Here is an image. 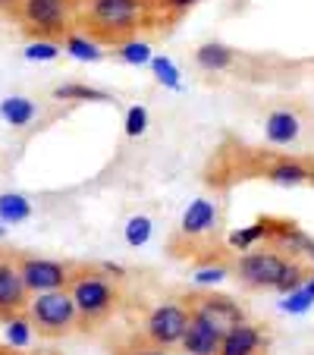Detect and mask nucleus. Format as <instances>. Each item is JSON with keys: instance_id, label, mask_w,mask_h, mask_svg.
<instances>
[{"instance_id": "nucleus-30", "label": "nucleus", "mask_w": 314, "mask_h": 355, "mask_svg": "<svg viewBox=\"0 0 314 355\" xmlns=\"http://www.w3.org/2000/svg\"><path fill=\"white\" fill-rule=\"evenodd\" d=\"M120 355H170V352L164 346H154V343H148V340H139V343L123 349Z\"/></svg>"}, {"instance_id": "nucleus-28", "label": "nucleus", "mask_w": 314, "mask_h": 355, "mask_svg": "<svg viewBox=\"0 0 314 355\" xmlns=\"http://www.w3.org/2000/svg\"><path fill=\"white\" fill-rule=\"evenodd\" d=\"M233 274V268L223 261H207V264H198L192 274V283L195 286H217V283H223L227 277Z\"/></svg>"}, {"instance_id": "nucleus-2", "label": "nucleus", "mask_w": 314, "mask_h": 355, "mask_svg": "<svg viewBox=\"0 0 314 355\" xmlns=\"http://www.w3.org/2000/svg\"><path fill=\"white\" fill-rule=\"evenodd\" d=\"M233 274L248 289H277V293H289L308 280L305 264L283 255V248H248L236 258Z\"/></svg>"}, {"instance_id": "nucleus-5", "label": "nucleus", "mask_w": 314, "mask_h": 355, "mask_svg": "<svg viewBox=\"0 0 314 355\" xmlns=\"http://www.w3.org/2000/svg\"><path fill=\"white\" fill-rule=\"evenodd\" d=\"M28 318L41 336H67L79 327V311L69 295V289H51V293H35L28 299Z\"/></svg>"}, {"instance_id": "nucleus-27", "label": "nucleus", "mask_w": 314, "mask_h": 355, "mask_svg": "<svg viewBox=\"0 0 314 355\" xmlns=\"http://www.w3.org/2000/svg\"><path fill=\"white\" fill-rule=\"evenodd\" d=\"M314 305V293L302 283V286L289 289V293H283V302H280V311L283 315H305L308 309Z\"/></svg>"}, {"instance_id": "nucleus-32", "label": "nucleus", "mask_w": 314, "mask_h": 355, "mask_svg": "<svg viewBox=\"0 0 314 355\" xmlns=\"http://www.w3.org/2000/svg\"><path fill=\"white\" fill-rule=\"evenodd\" d=\"M0 7H19V0H0Z\"/></svg>"}, {"instance_id": "nucleus-10", "label": "nucleus", "mask_w": 314, "mask_h": 355, "mask_svg": "<svg viewBox=\"0 0 314 355\" xmlns=\"http://www.w3.org/2000/svg\"><path fill=\"white\" fill-rule=\"evenodd\" d=\"M220 340H223V330L217 327L211 318L192 311V321H189V330H186V336H182L180 346H182V352L186 355H217Z\"/></svg>"}, {"instance_id": "nucleus-11", "label": "nucleus", "mask_w": 314, "mask_h": 355, "mask_svg": "<svg viewBox=\"0 0 314 355\" xmlns=\"http://www.w3.org/2000/svg\"><path fill=\"white\" fill-rule=\"evenodd\" d=\"M264 346H268L264 330L252 321H239L223 334L217 355H264Z\"/></svg>"}, {"instance_id": "nucleus-4", "label": "nucleus", "mask_w": 314, "mask_h": 355, "mask_svg": "<svg viewBox=\"0 0 314 355\" xmlns=\"http://www.w3.org/2000/svg\"><path fill=\"white\" fill-rule=\"evenodd\" d=\"M82 0H19L16 16L35 38H63L79 22Z\"/></svg>"}, {"instance_id": "nucleus-26", "label": "nucleus", "mask_w": 314, "mask_h": 355, "mask_svg": "<svg viewBox=\"0 0 314 355\" xmlns=\"http://www.w3.org/2000/svg\"><path fill=\"white\" fill-rule=\"evenodd\" d=\"M57 101H110L107 92H101L94 85H82V82H67V85L54 88Z\"/></svg>"}, {"instance_id": "nucleus-19", "label": "nucleus", "mask_w": 314, "mask_h": 355, "mask_svg": "<svg viewBox=\"0 0 314 355\" xmlns=\"http://www.w3.org/2000/svg\"><path fill=\"white\" fill-rule=\"evenodd\" d=\"M274 236V220H254L252 227H239L236 233H229V248L236 252H248V248H258V242L270 239Z\"/></svg>"}, {"instance_id": "nucleus-3", "label": "nucleus", "mask_w": 314, "mask_h": 355, "mask_svg": "<svg viewBox=\"0 0 314 355\" xmlns=\"http://www.w3.org/2000/svg\"><path fill=\"white\" fill-rule=\"evenodd\" d=\"M67 289L76 302V311H79V327L85 330L107 321L120 302V289H116L114 277L98 268H73Z\"/></svg>"}, {"instance_id": "nucleus-25", "label": "nucleus", "mask_w": 314, "mask_h": 355, "mask_svg": "<svg viewBox=\"0 0 314 355\" xmlns=\"http://www.w3.org/2000/svg\"><path fill=\"white\" fill-rule=\"evenodd\" d=\"M151 3V13H154V22H176L195 7L201 0H148Z\"/></svg>"}, {"instance_id": "nucleus-16", "label": "nucleus", "mask_w": 314, "mask_h": 355, "mask_svg": "<svg viewBox=\"0 0 314 355\" xmlns=\"http://www.w3.org/2000/svg\"><path fill=\"white\" fill-rule=\"evenodd\" d=\"M38 116V107H35L32 98H22V94H10V98L0 101V120L10 123L13 129H22Z\"/></svg>"}, {"instance_id": "nucleus-14", "label": "nucleus", "mask_w": 314, "mask_h": 355, "mask_svg": "<svg viewBox=\"0 0 314 355\" xmlns=\"http://www.w3.org/2000/svg\"><path fill=\"white\" fill-rule=\"evenodd\" d=\"M195 63L204 73H227L236 63V51L223 41H204V44L195 47Z\"/></svg>"}, {"instance_id": "nucleus-7", "label": "nucleus", "mask_w": 314, "mask_h": 355, "mask_svg": "<svg viewBox=\"0 0 314 355\" xmlns=\"http://www.w3.org/2000/svg\"><path fill=\"white\" fill-rule=\"evenodd\" d=\"M19 270L32 295L51 293V289H67L69 277H73V264L54 261V258H41V255H19Z\"/></svg>"}, {"instance_id": "nucleus-15", "label": "nucleus", "mask_w": 314, "mask_h": 355, "mask_svg": "<svg viewBox=\"0 0 314 355\" xmlns=\"http://www.w3.org/2000/svg\"><path fill=\"white\" fill-rule=\"evenodd\" d=\"M63 54H69L73 60H79V63H98L101 57H104V44L101 41H94L91 35H85V32H69V35H63Z\"/></svg>"}, {"instance_id": "nucleus-31", "label": "nucleus", "mask_w": 314, "mask_h": 355, "mask_svg": "<svg viewBox=\"0 0 314 355\" xmlns=\"http://www.w3.org/2000/svg\"><path fill=\"white\" fill-rule=\"evenodd\" d=\"M305 255H308V261H314V242L308 239V245H305Z\"/></svg>"}, {"instance_id": "nucleus-8", "label": "nucleus", "mask_w": 314, "mask_h": 355, "mask_svg": "<svg viewBox=\"0 0 314 355\" xmlns=\"http://www.w3.org/2000/svg\"><path fill=\"white\" fill-rule=\"evenodd\" d=\"M28 299H32V293H28L26 280H22L19 255L0 252V321L26 311Z\"/></svg>"}, {"instance_id": "nucleus-20", "label": "nucleus", "mask_w": 314, "mask_h": 355, "mask_svg": "<svg viewBox=\"0 0 314 355\" xmlns=\"http://www.w3.org/2000/svg\"><path fill=\"white\" fill-rule=\"evenodd\" d=\"M116 57H120L123 63H129V67H151L154 51H151V44H148V41H141L139 35H135V38L116 44Z\"/></svg>"}, {"instance_id": "nucleus-22", "label": "nucleus", "mask_w": 314, "mask_h": 355, "mask_svg": "<svg viewBox=\"0 0 314 355\" xmlns=\"http://www.w3.org/2000/svg\"><path fill=\"white\" fill-rule=\"evenodd\" d=\"M151 73H154V79L161 82L164 88H170V92H182V73H180V67H176L173 60H170L167 54H154V60H151Z\"/></svg>"}, {"instance_id": "nucleus-9", "label": "nucleus", "mask_w": 314, "mask_h": 355, "mask_svg": "<svg viewBox=\"0 0 314 355\" xmlns=\"http://www.w3.org/2000/svg\"><path fill=\"white\" fill-rule=\"evenodd\" d=\"M186 305L192 311H198V315L211 318V321L217 324V327L227 334L229 327H236L239 321H245V311H242L239 302H233L229 295H214V293H207V295H192V299H186Z\"/></svg>"}, {"instance_id": "nucleus-12", "label": "nucleus", "mask_w": 314, "mask_h": 355, "mask_svg": "<svg viewBox=\"0 0 314 355\" xmlns=\"http://www.w3.org/2000/svg\"><path fill=\"white\" fill-rule=\"evenodd\" d=\"M217 220H220V211H217V201L211 198H195L186 211H182L180 220V233L189 236V239H201V236H211L217 230Z\"/></svg>"}, {"instance_id": "nucleus-21", "label": "nucleus", "mask_w": 314, "mask_h": 355, "mask_svg": "<svg viewBox=\"0 0 314 355\" xmlns=\"http://www.w3.org/2000/svg\"><path fill=\"white\" fill-rule=\"evenodd\" d=\"M154 236V220L148 214H132L126 220V227H123V239H126L129 248H141L148 245Z\"/></svg>"}, {"instance_id": "nucleus-33", "label": "nucleus", "mask_w": 314, "mask_h": 355, "mask_svg": "<svg viewBox=\"0 0 314 355\" xmlns=\"http://www.w3.org/2000/svg\"><path fill=\"white\" fill-rule=\"evenodd\" d=\"M3 236H7V223L0 220V239H3Z\"/></svg>"}, {"instance_id": "nucleus-24", "label": "nucleus", "mask_w": 314, "mask_h": 355, "mask_svg": "<svg viewBox=\"0 0 314 355\" xmlns=\"http://www.w3.org/2000/svg\"><path fill=\"white\" fill-rule=\"evenodd\" d=\"M3 334H7L10 346L26 349L28 343H32V336H35V324H32V318H26L19 311V315H13V318H7V321H3Z\"/></svg>"}, {"instance_id": "nucleus-13", "label": "nucleus", "mask_w": 314, "mask_h": 355, "mask_svg": "<svg viewBox=\"0 0 314 355\" xmlns=\"http://www.w3.org/2000/svg\"><path fill=\"white\" fill-rule=\"evenodd\" d=\"M302 135V120L295 110H270L268 120H264V139L270 145H293Z\"/></svg>"}, {"instance_id": "nucleus-23", "label": "nucleus", "mask_w": 314, "mask_h": 355, "mask_svg": "<svg viewBox=\"0 0 314 355\" xmlns=\"http://www.w3.org/2000/svg\"><path fill=\"white\" fill-rule=\"evenodd\" d=\"M63 54V44L57 38H32L26 47H22V57L28 63H51Z\"/></svg>"}, {"instance_id": "nucleus-17", "label": "nucleus", "mask_w": 314, "mask_h": 355, "mask_svg": "<svg viewBox=\"0 0 314 355\" xmlns=\"http://www.w3.org/2000/svg\"><path fill=\"white\" fill-rule=\"evenodd\" d=\"M264 176H268L270 182H277V186H305V182H311V167H305L302 161H277L270 164L268 170H264Z\"/></svg>"}, {"instance_id": "nucleus-34", "label": "nucleus", "mask_w": 314, "mask_h": 355, "mask_svg": "<svg viewBox=\"0 0 314 355\" xmlns=\"http://www.w3.org/2000/svg\"><path fill=\"white\" fill-rule=\"evenodd\" d=\"M305 286H308V289H311V293H314V277H311V280H305Z\"/></svg>"}, {"instance_id": "nucleus-1", "label": "nucleus", "mask_w": 314, "mask_h": 355, "mask_svg": "<svg viewBox=\"0 0 314 355\" xmlns=\"http://www.w3.org/2000/svg\"><path fill=\"white\" fill-rule=\"evenodd\" d=\"M76 26L101 44L116 47L154 26V13L148 0H82Z\"/></svg>"}, {"instance_id": "nucleus-6", "label": "nucleus", "mask_w": 314, "mask_h": 355, "mask_svg": "<svg viewBox=\"0 0 314 355\" xmlns=\"http://www.w3.org/2000/svg\"><path fill=\"white\" fill-rule=\"evenodd\" d=\"M189 321H192V311H189L186 302H161V305H154L148 311L145 324H141V336L154 346L173 349L186 336Z\"/></svg>"}, {"instance_id": "nucleus-29", "label": "nucleus", "mask_w": 314, "mask_h": 355, "mask_svg": "<svg viewBox=\"0 0 314 355\" xmlns=\"http://www.w3.org/2000/svg\"><path fill=\"white\" fill-rule=\"evenodd\" d=\"M123 129H126L129 139H141V135L148 132V107L132 104V107L126 110V123H123Z\"/></svg>"}, {"instance_id": "nucleus-18", "label": "nucleus", "mask_w": 314, "mask_h": 355, "mask_svg": "<svg viewBox=\"0 0 314 355\" xmlns=\"http://www.w3.org/2000/svg\"><path fill=\"white\" fill-rule=\"evenodd\" d=\"M35 205L28 195L22 192H0V220L7 227H16V223H26L32 217Z\"/></svg>"}, {"instance_id": "nucleus-35", "label": "nucleus", "mask_w": 314, "mask_h": 355, "mask_svg": "<svg viewBox=\"0 0 314 355\" xmlns=\"http://www.w3.org/2000/svg\"><path fill=\"white\" fill-rule=\"evenodd\" d=\"M311 182H314V167H311Z\"/></svg>"}]
</instances>
